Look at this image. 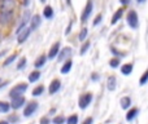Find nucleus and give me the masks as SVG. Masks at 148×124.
<instances>
[{
    "mask_svg": "<svg viewBox=\"0 0 148 124\" xmlns=\"http://www.w3.org/2000/svg\"><path fill=\"white\" fill-rule=\"evenodd\" d=\"M27 89V84H18V85L13 87L9 92V97L10 98H16V97L22 96V93H25Z\"/></svg>",
    "mask_w": 148,
    "mask_h": 124,
    "instance_id": "f257e3e1",
    "label": "nucleus"
},
{
    "mask_svg": "<svg viewBox=\"0 0 148 124\" xmlns=\"http://www.w3.org/2000/svg\"><path fill=\"white\" fill-rule=\"evenodd\" d=\"M126 21H127V25L130 26L131 28H138V26H139V18H138V14H136L135 10H130V12L127 13Z\"/></svg>",
    "mask_w": 148,
    "mask_h": 124,
    "instance_id": "f03ea898",
    "label": "nucleus"
},
{
    "mask_svg": "<svg viewBox=\"0 0 148 124\" xmlns=\"http://www.w3.org/2000/svg\"><path fill=\"white\" fill-rule=\"evenodd\" d=\"M16 0H0V12H13Z\"/></svg>",
    "mask_w": 148,
    "mask_h": 124,
    "instance_id": "7ed1b4c3",
    "label": "nucleus"
},
{
    "mask_svg": "<svg viewBox=\"0 0 148 124\" xmlns=\"http://www.w3.org/2000/svg\"><path fill=\"white\" fill-rule=\"evenodd\" d=\"M92 101V94L91 93H84L79 97V101H78V106L81 109H86Z\"/></svg>",
    "mask_w": 148,
    "mask_h": 124,
    "instance_id": "20e7f679",
    "label": "nucleus"
},
{
    "mask_svg": "<svg viewBox=\"0 0 148 124\" xmlns=\"http://www.w3.org/2000/svg\"><path fill=\"white\" fill-rule=\"evenodd\" d=\"M92 8H94V3H92V0H88L87 4H86V7H84V9H83V13H82V16H81L82 22H86V21L88 20V17L92 13Z\"/></svg>",
    "mask_w": 148,
    "mask_h": 124,
    "instance_id": "39448f33",
    "label": "nucleus"
},
{
    "mask_svg": "<svg viewBox=\"0 0 148 124\" xmlns=\"http://www.w3.org/2000/svg\"><path fill=\"white\" fill-rule=\"evenodd\" d=\"M30 31H31V28L29 27V26H26L25 28H22V30H21L20 33L17 34V41H18V43H23V41H25L26 39L29 38V35H30Z\"/></svg>",
    "mask_w": 148,
    "mask_h": 124,
    "instance_id": "423d86ee",
    "label": "nucleus"
},
{
    "mask_svg": "<svg viewBox=\"0 0 148 124\" xmlns=\"http://www.w3.org/2000/svg\"><path fill=\"white\" fill-rule=\"evenodd\" d=\"M36 109H38V102H35V101L29 102V105L25 107L23 115H25V117H30V115H33L34 112H35V110H36Z\"/></svg>",
    "mask_w": 148,
    "mask_h": 124,
    "instance_id": "0eeeda50",
    "label": "nucleus"
},
{
    "mask_svg": "<svg viewBox=\"0 0 148 124\" xmlns=\"http://www.w3.org/2000/svg\"><path fill=\"white\" fill-rule=\"evenodd\" d=\"M13 12H0V23L1 25H7L12 21Z\"/></svg>",
    "mask_w": 148,
    "mask_h": 124,
    "instance_id": "6e6552de",
    "label": "nucleus"
},
{
    "mask_svg": "<svg viewBox=\"0 0 148 124\" xmlns=\"http://www.w3.org/2000/svg\"><path fill=\"white\" fill-rule=\"evenodd\" d=\"M70 54H72V48H70V47H65V48H62V51L60 52L59 56H57L59 62H62L64 60H66Z\"/></svg>",
    "mask_w": 148,
    "mask_h": 124,
    "instance_id": "1a4fd4ad",
    "label": "nucleus"
},
{
    "mask_svg": "<svg viewBox=\"0 0 148 124\" xmlns=\"http://www.w3.org/2000/svg\"><path fill=\"white\" fill-rule=\"evenodd\" d=\"M59 53H60V43L57 41V43H55L51 47V49H49V52H48V58H49V60L55 58L56 56H59Z\"/></svg>",
    "mask_w": 148,
    "mask_h": 124,
    "instance_id": "9d476101",
    "label": "nucleus"
},
{
    "mask_svg": "<svg viewBox=\"0 0 148 124\" xmlns=\"http://www.w3.org/2000/svg\"><path fill=\"white\" fill-rule=\"evenodd\" d=\"M25 104V97L20 96V97H16V98H12V104H10V107L12 109H20L22 105Z\"/></svg>",
    "mask_w": 148,
    "mask_h": 124,
    "instance_id": "9b49d317",
    "label": "nucleus"
},
{
    "mask_svg": "<svg viewBox=\"0 0 148 124\" xmlns=\"http://www.w3.org/2000/svg\"><path fill=\"white\" fill-rule=\"evenodd\" d=\"M60 87H61V81H60L59 79H55V80H52V83L49 84V88H48L49 94L56 93V92L60 89Z\"/></svg>",
    "mask_w": 148,
    "mask_h": 124,
    "instance_id": "f8f14e48",
    "label": "nucleus"
},
{
    "mask_svg": "<svg viewBox=\"0 0 148 124\" xmlns=\"http://www.w3.org/2000/svg\"><path fill=\"white\" fill-rule=\"evenodd\" d=\"M40 21L42 20H40V17H39V14H34L33 17H31V20H30V28H31V31L39 27V25H40Z\"/></svg>",
    "mask_w": 148,
    "mask_h": 124,
    "instance_id": "ddd939ff",
    "label": "nucleus"
},
{
    "mask_svg": "<svg viewBox=\"0 0 148 124\" xmlns=\"http://www.w3.org/2000/svg\"><path fill=\"white\" fill-rule=\"evenodd\" d=\"M139 114V110L136 109V107H133V109H130L127 111V114H126V120L127 122H131V120L135 119V117Z\"/></svg>",
    "mask_w": 148,
    "mask_h": 124,
    "instance_id": "4468645a",
    "label": "nucleus"
},
{
    "mask_svg": "<svg viewBox=\"0 0 148 124\" xmlns=\"http://www.w3.org/2000/svg\"><path fill=\"white\" fill-rule=\"evenodd\" d=\"M122 16H123V8H120V9H117V12L113 14L110 23H112V25H116V23L121 20V17H122Z\"/></svg>",
    "mask_w": 148,
    "mask_h": 124,
    "instance_id": "2eb2a0df",
    "label": "nucleus"
},
{
    "mask_svg": "<svg viewBox=\"0 0 148 124\" xmlns=\"http://www.w3.org/2000/svg\"><path fill=\"white\" fill-rule=\"evenodd\" d=\"M133 63H126V65H122V67H121V73L123 74V75H130L131 73H133Z\"/></svg>",
    "mask_w": 148,
    "mask_h": 124,
    "instance_id": "dca6fc26",
    "label": "nucleus"
},
{
    "mask_svg": "<svg viewBox=\"0 0 148 124\" xmlns=\"http://www.w3.org/2000/svg\"><path fill=\"white\" fill-rule=\"evenodd\" d=\"M120 104H121V107H122L123 110H126V109H129L130 107V105H131V98L130 97H122L121 98V101H120Z\"/></svg>",
    "mask_w": 148,
    "mask_h": 124,
    "instance_id": "f3484780",
    "label": "nucleus"
},
{
    "mask_svg": "<svg viewBox=\"0 0 148 124\" xmlns=\"http://www.w3.org/2000/svg\"><path fill=\"white\" fill-rule=\"evenodd\" d=\"M107 88L109 91H114L116 89V78L114 76H109L107 80Z\"/></svg>",
    "mask_w": 148,
    "mask_h": 124,
    "instance_id": "a211bd4d",
    "label": "nucleus"
},
{
    "mask_svg": "<svg viewBox=\"0 0 148 124\" xmlns=\"http://www.w3.org/2000/svg\"><path fill=\"white\" fill-rule=\"evenodd\" d=\"M72 66H73V62H72V60H68L66 62L62 65V67H61V73L62 74H68L70 71V68H72Z\"/></svg>",
    "mask_w": 148,
    "mask_h": 124,
    "instance_id": "6ab92c4d",
    "label": "nucleus"
},
{
    "mask_svg": "<svg viewBox=\"0 0 148 124\" xmlns=\"http://www.w3.org/2000/svg\"><path fill=\"white\" fill-rule=\"evenodd\" d=\"M43 14H44V17L46 18H52L53 17V9H52V7H49V5H47L46 8H44V12H43Z\"/></svg>",
    "mask_w": 148,
    "mask_h": 124,
    "instance_id": "aec40b11",
    "label": "nucleus"
},
{
    "mask_svg": "<svg viewBox=\"0 0 148 124\" xmlns=\"http://www.w3.org/2000/svg\"><path fill=\"white\" fill-rule=\"evenodd\" d=\"M39 78H40V73H39V71H33V73L29 75V81L34 83V81H36Z\"/></svg>",
    "mask_w": 148,
    "mask_h": 124,
    "instance_id": "412c9836",
    "label": "nucleus"
},
{
    "mask_svg": "<svg viewBox=\"0 0 148 124\" xmlns=\"http://www.w3.org/2000/svg\"><path fill=\"white\" fill-rule=\"evenodd\" d=\"M46 60H47V57H46V56H40V57H39V58L35 61L34 66H35V67H42V66H43L44 63H46Z\"/></svg>",
    "mask_w": 148,
    "mask_h": 124,
    "instance_id": "4be33fe9",
    "label": "nucleus"
},
{
    "mask_svg": "<svg viewBox=\"0 0 148 124\" xmlns=\"http://www.w3.org/2000/svg\"><path fill=\"white\" fill-rule=\"evenodd\" d=\"M10 109V105L7 102H0V112H8Z\"/></svg>",
    "mask_w": 148,
    "mask_h": 124,
    "instance_id": "5701e85b",
    "label": "nucleus"
},
{
    "mask_svg": "<svg viewBox=\"0 0 148 124\" xmlns=\"http://www.w3.org/2000/svg\"><path fill=\"white\" fill-rule=\"evenodd\" d=\"M43 91H44V87H43V85H39V87H36V88L33 91V96H34V97H38V96H40V94L43 93Z\"/></svg>",
    "mask_w": 148,
    "mask_h": 124,
    "instance_id": "b1692460",
    "label": "nucleus"
},
{
    "mask_svg": "<svg viewBox=\"0 0 148 124\" xmlns=\"http://www.w3.org/2000/svg\"><path fill=\"white\" fill-rule=\"evenodd\" d=\"M147 83H148V70L140 76V80H139V84H140V85H144V84H147Z\"/></svg>",
    "mask_w": 148,
    "mask_h": 124,
    "instance_id": "393cba45",
    "label": "nucleus"
},
{
    "mask_svg": "<svg viewBox=\"0 0 148 124\" xmlns=\"http://www.w3.org/2000/svg\"><path fill=\"white\" fill-rule=\"evenodd\" d=\"M87 34H88V30H87L86 27H84V28H82V30H81V33H79V36H78V38H79V40H81V41H83L84 39H86Z\"/></svg>",
    "mask_w": 148,
    "mask_h": 124,
    "instance_id": "a878e982",
    "label": "nucleus"
},
{
    "mask_svg": "<svg viewBox=\"0 0 148 124\" xmlns=\"http://www.w3.org/2000/svg\"><path fill=\"white\" fill-rule=\"evenodd\" d=\"M109 65H110V67H113V68L118 67V66H120V58H112L109 61Z\"/></svg>",
    "mask_w": 148,
    "mask_h": 124,
    "instance_id": "bb28decb",
    "label": "nucleus"
},
{
    "mask_svg": "<svg viewBox=\"0 0 148 124\" xmlns=\"http://www.w3.org/2000/svg\"><path fill=\"white\" fill-rule=\"evenodd\" d=\"M17 58V54H12V56H9L7 60H5V62H4V66H8V65H10L14 60Z\"/></svg>",
    "mask_w": 148,
    "mask_h": 124,
    "instance_id": "cd10ccee",
    "label": "nucleus"
},
{
    "mask_svg": "<svg viewBox=\"0 0 148 124\" xmlns=\"http://www.w3.org/2000/svg\"><path fill=\"white\" fill-rule=\"evenodd\" d=\"M68 124H78V117L77 115H72V117L68 118Z\"/></svg>",
    "mask_w": 148,
    "mask_h": 124,
    "instance_id": "c85d7f7f",
    "label": "nucleus"
},
{
    "mask_svg": "<svg viewBox=\"0 0 148 124\" xmlns=\"http://www.w3.org/2000/svg\"><path fill=\"white\" fill-rule=\"evenodd\" d=\"M25 66H26V58L22 57V58L20 60V62H18V65H17V70H22Z\"/></svg>",
    "mask_w": 148,
    "mask_h": 124,
    "instance_id": "c756f323",
    "label": "nucleus"
},
{
    "mask_svg": "<svg viewBox=\"0 0 148 124\" xmlns=\"http://www.w3.org/2000/svg\"><path fill=\"white\" fill-rule=\"evenodd\" d=\"M52 122H53V124H64V122H65V118L60 115V117H56V118H55V119L52 120Z\"/></svg>",
    "mask_w": 148,
    "mask_h": 124,
    "instance_id": "7c9ffc66",
    "label": "nucleus"
},
{
    "mask_svg": "<svg viewBox=\"0 0 148 124\" xmlns=\"http://www.w3.org/2000/svg\"><path fill=\"white\" fill-rule=\"evenodd\" d=\"M90 45H91V44H90V41H86V43L82 45V48H81V54H84V53H86L87 49L90 48Z\"/></svg>",
    "mask_w": 148,
    "mask_h": 124,
    "instance_id": "2f4dec72",
    "label": "nucleus"
},
{
    "mask_svg": "<svg viewBox=\"0 0 148 124\" xmlns=\"http://www.w3.org/2000/svg\"><path fill=\"white\" fill-rule=\"evenodd\" d=\"M101 20H103V16L101 14H97L96 17H95V20H94V26L99 25V23L101 22Z\"/></svg>",
    "mask_w": 148,
    "mask_h": 124,
    "instance_id": "473e14b6",
    "label": "nucleus"
},
{
    "mask_svg": "<svg viewBox=\"0 0 148 124\" xmlns=\"http://www.w3.org/2000/svg\"><path fill=\"white\" fill-rule=\"evenodd\" d=\"M40 124H49V118H47V117L42 118V119H40Z\"/></svg>",
    "mask_w": 148,
    "mask_h": 124,
    "instance_id": "72a5a7b5",
    "label": "nucleus"
},
{
    "mask_svg": "<svg viewBox=\"0 0 148 124\" xmlns=\"http://www.w3.org/2000/svg\"><path fill=\"white\" fill-rule=\"evenodd\" d=\"M72 26H73V22H70L69 25H68V27H66V31H65V35H69L70 30H72Z\"/></svg>",
    "mask_w": 148,
    "mask_h": 124,
    "instance_id": "f704fd0d",
    "label": "nucleus"
},
{
    "mask_svg": "<svg viewBox=\"0 0 148 124\" xmlns=\"http://www.w3.org/2000/svg\"><path fill=\"white\" fill-rule=\"evenodd\" d=\"M92 123H94V119H92V118H87L82 124H92Z\"/></svg>",
    "mask_w": 148,
    "mask_h": 124,
    "instance_id": "c9c22d12",
    "label": "nucleus"
},
{
    "mask_svg": "<svg viewBox=\"0 0 148 124\" xmlns=\"http://www.w3.org/2000/svg\"><path fill=\"white\" fill-rule=\"evenodd\" d=\"M130 1H131V0H120V3H121L122 5H127V4H130Z\"/></svg>",
    "mask_w": 148,
    "mask_h": 124,
    "instance_id": "e433bc0d",
    "label": "nucleus"
},
{
    "mask_svg": "<svg viewBox=\"0 0 148 124\" xmlns=\"http://www.w3.org/2000/svg\"><path fill=\"white\" fill-rule=\"evenodd\" d=\"M112 53H113V54H117V56H122V54L118 53V51H116L114 48H112Z\"/></svg>",
    "mask_w": 148,
    "mask_h": 124,
    "instance_id": "4c0bfd02",
    "label": "nucleus"
},
{
    "mask_svg": "<svg viewBox=\"0 0 148 124\" xmlns=\"http://www.w3.org/2000/svg\"><path fill=\"white\" fill-rule=\"evenodd\" d=\"M29 3H30V0H23V5H25V7H27Z\"/></svg>",
    "mask_w": 148,
    "mask_h": 124,
    "instance_id": "58836bf2",
    "label": "nucleus"
},
{
    "mask_svg": "<svg viewBox=\"0 0 148 124\" xmlns=\"http://www.w3.org/2000/svg\"><path fill=\"white\" fill-rule=\"evenodd\" d=\"M97 78H99V76H97L96 74H95V75H92V79H94V80H97Z\"/></svg>",
    "mask_w": 148,
    "mask_h": 124,
    "instance_id": "ea45409f",
    "label": "nucleus"
},
{
    "mask_svg": "<svg viewBox=\"0 0 148 124\" xmlns=\"http://www.w3.org/2000/svg\"><path fill=\"white\" fill-rule=\"evenodd\" d=\"M0 124H9V122H5V120H1V122H0Z\"/></svg>",
    "mask_w": 148,
    "mask_h": 124,
    "instance_id": "a19ab883",
    "label": "nucleus"
},
{
    "mask_svg": "<svg viewBox=\"0 0 148 124\" xmlns=\"http://www.w3.org/2000/svg\"><path fill=\"white\" fill-rule=\"evenodd\" d=\"M136 1H138V3H144L146 0H136Z\"/></svg>",
    "mask_w": 148,
    "mask_h": 124,
    "instance_id": "79ce46f5",
    "label": "nucleus"
},
{
    "mask_svg": "<svg viewBox=\"0 0 148 124\" xmlns=\"http://www.w3.org/2000/svg\"><path fill=\"white\" fill-rule=\"evenodd\" d=\"M40 1H42V3H44V1H46V0H40Z\"/></svg>",
    "mask_w": 148,
    "mask_h": 124,
    "instance_id": "37998d69",
    "label": "nucleus"
},
{
    "mask_svg": "<svg viewBox=\"0 0 148 124\" xmlns=\"http://www.w3.org/2000/svg\"><path fill=\"white\" fill-rule=\"evenodd\" d=\"M0 81H1V79H0Z\"/></svg>",
    "mask_w": 148,
    "mask_h": 124,
    "instance_id": "c03bdc74",
    "label": "nucleus"
}]
</instances>
